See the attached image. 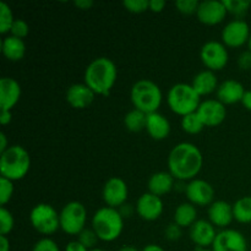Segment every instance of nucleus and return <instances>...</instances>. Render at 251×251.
<instances>
[{"mask_svg": "<svg viewBox=\"0 0 251 251\" xmlns=\"http://www.w3.org/2000/svg\"><path fill=\"white\" fill-rule=\"evenodd\" d=\"M202 153L196 145L181 142L173 147L168 157L169 173L179 181L194 180L202 168Z\"/></svg>", "mask_w": 251, "mask_h": 251, "instance_id": "f257e3e1", "label": "nucleus"}, {"mask_svg": "<svg viewBox=\"0 0 251 251\" xmlns=\"http://www.w3.org/2000/svg\"><path fill=\"white\" fill-rule=\"evenodd\" d=\"M118 77V69L114 61L100 56L87 65L83 75L86 85L98 96H108L114 87Z\"/></svg>", "mask_w": 251, "mask_h": 251, "instance_id": "f03ea898", "label": "nucleus"}, {"mask_svg": "<svg viewBox=\"0 0 251 251\" xmlns=\"http://www.w3.org/2000/svg\"><path fill=\"white\" fill-rule=\"evenodd\" d=\"M31 168L29 153L20 145H12L0 156V174L11 181L21 180Z\"/></svg>", "mask_w": 251, "mask_h": 251, "instance_id": "7ed1b4c3", "label": "nucleus"}, {"mask_svg": "<svg viewBox=\"0 0 251 251\" xmlns=\"http://www.w3.org/2000/svg\"><path fill=\"white\" fill-rule=\"evenodd\" d=\"M92 229L102 242H114L122 235L124 229V218L118 208L104 206L93 215Z\"/></svg>", "mask_w": 251, "mask_h": 251, "instance_id": "20e7f679", "label": "nucleus"}, {"mask_svg": "<svg viewBox=\"0 0 251 251\" xmlns=\"http://www.w3.org/2000/svg\"><path fill=\"white\" fill-rule=\"evenodd\" d=\"M130 97L135 109L141 110L146 114L158 112V108L161 107L163 100L159 86L147 78L136 81L132 85Z\"/></svg>", "mask_w": 251, "mask_h": 251, "instance_id": "39448f33", "label": "nucleus"}, {"mask_svg": "<svg viewBox=\"0 0 251 251\" xmlns=\"http://www.w3.org/2000/svg\"><path fill=\"white\" fill-rule=\"evenodd\" d=\"M168 105L171 110L181 118L198 112L200 107V96L189 83H176L168 92Z\"/></svg>", "mask_w": 251, "mask_h": 251, "instance_id": "423d86ee", "label": "nucleus"}, {"mask_svg": "<svg viewBox=\"0 0 251 251\" xmlns=\"http://www.w3.org/2000/svg\"><path fill=\"white\" fill-rule=\"evenodd\" d=\"M32 227L43 235H50L60 228V213L49 203H38L29 213Z\"/></svg>", "mask_w": 251, "mask_h": 251, "instance_id": "0eeeda50", "label": "nucleus"}, {"mask_svg": "<svg viewBox=\"0 0 251 251\" xmlns=\"http://www.w3.org/2000/svg\"><path fill=\"white\" fill-rule=\"evenodd\" d=\"M87 222V211L78 201L66 203L60 211V228L69 235H78L85 229Z\"/></svg>", "mask_w": 251, "mask_h": 251, "instance_id": "6e6552de", "label": "nucleus"}, {"mask_svg": "<svg viewBox=\"0 0 251 251\" xmlns=\"http://www.w3.org/2000/svg\"><path fill=\"white\" fill-rule=\"evenodd\" d=\"M200 58L207 70L215 73L226 68L229 55H228L227 47L222 42L208 41L201 48Z\"/></svg>", "mask_w": 251, "mask_h": 251, "instance_id": "1a4fd4ad", "label": "nucleus"}, {"mask_svg": "<svg viewBox=\"0 0 251 251\" xmlns=\"http://www.w3.org/2000/svg\"><path fill=\"white\" fill-rule=\"evenodd\" d=\"M250 34V27L248 22L242 19H235L226 25L221 37H222V43L226 47L239 48L249 42Z\"/></svg>", "mask_w": 251, "mask_h": 251, "instance_id": "9d476101", "label": "nucleus"}, {"mask_svg": "<svg viewBox=\"0 0 251 251\" xmlns=\"http://www.w3.org/2000/svg\"><path fill=\"white\" fill-rule=\"evenodd\" d=\"M127 195H129V189H127L126 183L118 176L109 178L103 186V201L108 207H122L124 203H126Z\"/></svg>", "mask_w": 251, "mask_h": 251, "instance_id": "9b49d317", "label": "nucleus"}, {"mask_svg": "<svg viewBox=\"0 0 251 251\" xmlns=\"http://www.w3.org/2000/svg\"><path fill=\"white\" fill-rule=\"evenodd\" d=\"M211 249L213 251H248V242L239 230L227 228L217 233Z\"/></svg>", "mask_w": 251, "mask_h": 251, "instance_id": "f8f14e48", "label": "nucleus"}, {"mask_svg": "<svg viewBox=\"0 0 251 251\" xmlns=\"http://www.w3.org/2000/svg\"><path fill=\"white\" fill-rule=\"evenodd\" d=\"M186 198L195 206H210L215 199V189L203 179H194L186 185Z\"/></svg>", "mask_w": 251, "mask_h": 251, "instance_id": "ddd939ff", "label": "nucleus"}, {"mask_svg": "<svg viewBox=\"0 0 251 251\" xmlns=\"http://www.w3.org/2000/svg\"><path fill=\"white\" fill-rule=\"evenodd\" d=\"M227 14L228 12L223 0L222 1L221 0H205L199 5L196 16L201 24L207 25V26H216L226 19Z\"/></svg>", "mask_w": 251, "mask_h": 251, "instance_id": "4468645a", "label": "nucleus"}, {"mask_svg": "<svg viewBox=\"0 0 251 251\" xmlns=\"http://www.w3.org/2000/svg\"><path fill=\"white\" fill-rule=\"evenodd\" d=\"M202 120L203 125L208 127L218 126L225 122L227 117L226 105L218 100H206L201 102L198 112H196Z\"/></svg>", "mask_w": 251, "mask_h": 251, "instance_id": "2eb2a0df", "label": "nucleus"}, {"mask_svg": "<svg viewBox=\"0 0 251 251\" xmlns=\"http://www.w3.org/2000/svg\"><path fill=\"white\" fill-rule=\"evenodd\" d=\"M135 210L142 220L152 222L158 220L163 213V201L159 196L151 193H145L137 200Z\"/></svg>", "mask_w": 251, "mask_h": 251, "instance_id": "dca6fc26", "label": "nucleus"}, {"mask_svg": "<svg viewBox=\"0 0 251 251\" xmlns=\"http://www.w3.org/2000/svg\"><path fill=\"white\" fill-rule=\"evenodd\" d=\"M189 235H190L191 242L198 245L200 249H208L212 247L217 233H216L215 226L210 221L198 220L190 227Z\"/></svg>", "mask_w": 251, "mask_h": 251, "instance_id": "f3484780", "label": "nucleus"}, {"mask_svg": "<svg viewBox=\"0 0 251 251\" xmlns=\"http://www.w3.org/2000/svg\"><path fill=\"white\" fill-rule=\"evenodd\" d=\"M96 93L83 83H74L66 91V102L75 109H85L93 103Z\"/></svg>", "mask_w": 251, "mask_h": 251, "instance_id": "a211bd4d", "label": "nucleus"}, {"mask_svg": "<svg viewBox=\"0 0 251 251\" xmlns=\"http://www.w3.org/2000/svg\"><path fill=\"white\" fill-rule=\"evenodd\" d=\"M21 97V86L15 78L2 77L0 80V109L11 110Z\"/></svg>", "mask_w": 251, "mask_h": 251, "instance_id": "6ab92c4d", "label": "nucleus"}, {"mask_svg": "<svg viewBox=\"0 0 251 251\" xmlns=\"http://www.w3.org/2000/svg\"><path fill=\"white\" fill-rule=\"evenodd\" d=\"M208 220L215 227L227 229L228 226L234 220L233 205L223 200L213 201L208 207Z\"/></svg>", "mask_w": 251, "mask_h": 251, "instance_id": "aec40b11", "label": "nucleus"}, {"mask_svg": "<svg viewBox=\"0 0 251 251\" xmlns=\"http://www.w3.org/2000/svg\"><path fill=\"white\" fill-rule=\"evenodd\" d=\"M245 88L239 81L237 80H226L218 86L217 88V100L223 104H235L242 102L244 97Z\"/></svg>", "mask_w": 251, "mask_h": 251, "instance_id": "412c9836", "label": "nucleus"}, {"mask_svg": "<svg viewBox=\"0 0 251 251\" xmlns=\"http://www.w3.org/2000/svg\"><path fill=\"white\" fill-rule=\"evenodd\" d=\"M146 130L152 139L162 141L171 134V123L161 113H151L147 114Z\"/></svg>", "mask_w": 251, "mask_h": 251, "instance_id": "4be33fe9", "label": "nucleus"}, {"mask_svg": "<svg viewBox=\"0 0 251 251\" xmlns=\"http://www.w3.org/2000/svg\"><path fill=\"white\" fill-rule=\"evenodd\" d=\"M174 180L176 179L169 172L168 173L167 172H157V173L152 174L149 179V183H147L149 193L161 198L174 188V185H176Z\"/></svg>", "mask_w": 251, "mask_h": 251, "instance_id": "5701e85b", "label": "nucleus"}, {"mask_svg": "<svg viewBox=\"0 0 251 251\" xmlns=\"http://www.w3.org/2000/svg\"><path fill=\"white\" fill-rule=\"evenodd\" d=\"M191 86L200 96H207L218 88L217 75L211 70H203L193 78Z\"/></svg>", "mask_w": 251, "mask_h": 251, "instance_id": "b1692460", "label": "nucleus"}, {"mask_svg": "<svg viewBox=\"0 0 251 251\" xmlns=\"http://www.w3.org/2000/svg\"><path fill=\"white\" fill-rule=\"evenodd\" d=\"M1 53L7 60L20 61L26 54V44L24 39L16 38L14 36H7L1 42Z\"/></svg>", "mask_w": 251, "mask_h": 251, "instance_id": "393cba45", "label": "nucleus"}, {"mask_svg": "<svg viewBox=\"0 0 251 251\" xmlns=\"http://www.w3.org/2000/svg\"><path fill=\"white\" fill-rule=\"evenodd\" d=\"M198 221V210L196 206L190 202L180 203L174 211L173 222L181 228H190Z\"/></svg>", "mask_w": 251, "mask_h": 251, "instance_id": "a878e982", "label": "nucleus"}, {"mask_svg": "<svg viewBox=\"0 0 251 251\" xmlns=\"http://www.w3.org/2000/svg\"><path fill=\"white\" fill-rule=\"evenodd\" d=\"M147 114L139 109H132L127 112L124 117V125L129 131L140 132L146 129Z\"/></svg>", "mask_w": 251, "mask_h": 251, "instance_id": "bb28decb", "label": "nucleus"}, {"mask_svg": "<svg viewBox=\"0 0 251 251\" xmlns=\"http://www.w3.org/2000/svg\"><path fill=\"white\" fill-rule=\"evenodd\" d=\"M234 220L239 223H251V196L238 199L233 205Z\"/></svg>", "mask_w": 251, "mask_h": 251, "instance_id": "cd10ccee", "label": "nucleus"}, {"mask_svg": "<svg viewBox=\"0 0 251 251\" xmlns=\"http://www.w3.org/2000/svg\"><path fill=\"white\" fill-rule=\"evenodd\" d=\"M180 124H181V129L190 135L200 134V132L203 130V127H206L205 125H203L202 120L200 119V117H199V114L196 112L181 118Z\"/></svg>", "mask_w": 251, "mask_h": 251, "instance_id": "c85d7f7f", "label": "nucleus"}, {"mask_svg": "<svg viewBox=\"0 0 251 251\" xmlns=\"http://www.w3.org/2000/svg\"><path fill=\"white\" fill-rule=\"evenodd\" d=\"M14 21L15 17L11 11V7L6 2H0V33H10Z\"/></svg>", "mask_w": 251, "mask_h": 251, "instance_id": "c756f323", "label": "nucleus"}, {"mask_svg": "<svg viewBox=\"0 0 251 251\" xmlns=\"http://www.w3.org/2000/svg\"><path fill=\"white\" fill-rule=\"evenodd\" d=\"M223 2H225L227 12L239 17V19L247 14L251 6V1L249 0H223Z\"/></svg>", "mask_w": 251, "mask_h": 251, "instance_id": "7c9ffc66", "label": "nucleus"}, {"mask_svg": "<svg viewBox=\"0 0 251 251\" xmlns=\"http://www.w3.org/2000/svg\"><path fill=\"white\" fill-rule=\"evenodd\" d=\"M15 227V220L12 213L5 207L0 208V235H6L12 232Z\"/></svg>", "mask_w": 251, "mask_h": 251, "instance_id": "2f4dec72", "label": "nucleus"}, {"mask_svg": "<svg viewBox=\"0 0 251 251\" xmlns=\"http://www.w3.org/2000/svg\"><path fill=\"white\" fill-rule=\"evenodd\" d=\"M77 240L86 248V249L92 250L95 249L96 244H97V242L100 239H98V235L96 234V232L92 228H91V229L85 228V229L77 235Z\"/></svg>", "mask_w": 251, "mask_h": 251, "instance_id": "473e14b6", "label": "nucleus"}, {"mask_svg": "<svg viewBox=\"0 0 251 251\" xmlns=\"http://www.w3.org/2000/svg\"><path fill=\"white\" fill-rule=\"evenodd\" d=\"M14 195V181L6 178H0V203L5 206Z\"/></svg>", "mask_w": 251, "mask_h": 251, "instance_id": "72a5a7b5", "label": "nucleus"}, {"mask_svg": "<svg viewBox=\"0 0 251 251\" xmlns=\"http://www.w3.org/2000/svg\"><path fill=\"white\" fill-rule=\"evenodd\" d=\"M123 6L132 14H142L150 10V1L149 0H124Z\"/></svg>", "mask_w": 251, "mask_h": 251, "instance_id": "f704fd0d", "label": "nucleus"}, {"mask_svg": "<svg viewBox=\"0 0 251 251\" xmlns=\"http://www.w3.org/2000/svg\"><path fill=\"white\" fill-rule=\"evenodd\" d=\"M29 33V25L27 24L25 20L22 19H15L14 24H12L11 29H10V34L16 38L24 39L25 37L28 36Z\"/></svg>", "mask_w": 251, "mask_h": 251, "instance_id": "c9c22d12", "label": "nucleus"}, {"mask_svg": "<svg viewBox=\"0 0 251 251\" xmlns=\"http://www.w3.org/2000/svg\"><path fill=\"white\" fill-rule=\"evenodd\" d=\"M199 5H200V1H198V0H178V1H176V10L184 15L196 14Z\"/></svg>", "mask_w": 251, "mask_h": 251, "instance_id": "e433bc0d", "label": "nucleus"}, {"mask_svg": "<svg viewBox=\"0 0 251 251\" xmlns=\"http://www.w3.org/2000/svg\"><path fill=\"white\" fill-rule=\"evenodd\" d=\"M32 251H60V249H59L58 244H56L53 239L46 237L39 239L38 242L33 245Z\"/></svg>", "mask_w": 251, "mask_h": 251, "instance_id": "4c0bfd02", "label": "nucleus"}, {"mask_svg": "<svg viewBox=\"0 0 251 251\" xmlns=\"http://www.w3.org/2000/svg\"><path fill=\"white\" fill-rule=\"evenodd\" d=\"M181 229H183V228L179 227L176 223H171V225L164 229V237H166V239L171 240V242H176V240L180 239L181 235H183V230Z\"/></svg>", "mask_w": 251, "mask_h": 251, "instance_id": "58836bf2", "label": "nucleus"}, {"mask_svg": "<svg viewBox=\"0 0 251 251\" xmlns=\"http://www.w3.org/2000/svg\"><path fill=\"white\" fill-rule=\"evenodd\" d=\"M238 66L242 70H250L251 69V51L245 50L238 58Z\"/></svg>", "mask_w": 251, "mask_h": 251, "instance_id": "ea45409f", "label": "nucleus"}, {"mask_svg": "<svg viewBox=\"0 0 251 251\" xmlns=\"http://www.w3.org/2000/svg\"><path fill=\"white\" fill-rule=\"evenodd\" d=\"M166 5L167 2L164 0H150V10L152 12H162Z\"/></svg>", "mask_w": 251, "mask_h": 251, "instance_id": "a19ab883", "label": "nucleus"}, {"mask_svg": "<svg viewBox=\"0 0 251 251\" xmlns=\"http://www.w3.org/2000/svg\"><path fill=\"white\" fill-rule=\"evenodd\" d=\"M65 251H88V250L86 249V248L83 247L78 240H73V242L66 244Z\"/></svg>", "mask_w": 251, "mask_h": 251, "instance_id": "79ce46f5", "label": "nucleus"}, {"mask_svg": "<svg viewBox=\"0 0 251 251\" xmlns=\"http://www.w3.org/2000/svg\"><path fill=\"white\" fill-rule=\"evenodd\" d=\"M120 212V215L123 216V218H126V217H131L132 213H134V207H132L130 203H124L122 207L118 208Z\"/></svg>", "mask_w": 251, "mask_h": 251, "instance_id": "37998d69", "label": "nucleus"}, {"mask_svg": "<svg viewBox=\"0 0 251 251\" xmlns=\"http://www.w3.org/2000/svg\"><path fill=\"white\" fill-rule=\"evenodd\" d=\"M74 5L80 10H90L93 6V1L92 0H76Z\"/></svg>", "mask_w": 251, "mask_h": 251, "instance_id": "c03bdc74", "label": "nucleus"}, {"mask_svg": "<svg viewBox=\"0 0 251 251\" xmlns=\"http://www.w3.org/2000/svg\"><path fill=\"white\" fill-rule=\"evenodd\" d=\"M11 120H12L11 110H1V113H0V123H1V125L10 124Z\"/></svg>", "mask_w": 251, "mask_h": 251, "instance_id": "a18cd8bd", "label": "nucleus"}, {"mask_svg": "<svg viewBox=\"0 0 251 251\" xmlns=\"http://www.w3.org/2000/svg\"><path fill=\"white\" fill-rule=\"evenodd\" d=\"M242 104L244 105L245 109L250 110L251 112V90L245 91L244 97H243V100H242Z\"/></svg>", "mask_w": 251, "mask_h": 251, "instance_id": "49530a36", "label": "nucleus"}, {"mask_svg": "<svg viewBox=\"0 0 251 251\" xmlns=\"http://www.w3.org/2000/svg\"><path fill=\"white\" fill-rule=\"evenodd\" d=\"M0 251H10V240L6 235H0Z\"/></svg>", "mask_w": 251, "mask_h": 251, "instance_id": "de8ad7c7", "label": "nucleus"}, {"mask_svg": "<svg viewBox=\"0 0 251 251\" xmlns=\"http://www.w3.org/2000/svg\"><path fill=\"white\" fill-rule=\"evenodd\" d=\"M7 149H9V146H7V137L4 132H1L0 134V153L6 151Z\"/></svg>", "mask_w": 251, "mask_h": 251, "instance_id": "09e8293b", "label": "nucleus"}, {"mask_svg": "<svg viewBox=\"0 0 251 251\" xmlns=\"http://www.w3.org/2000/svg\"><path fill=\"white\" fill-rule=\"evenodd\" d=\"M141 251H166L162 247L157 244H149L144 248Z\"/></svg>", "mask_w": 251, "mask_h": 251, "instance_id": "8fccbe9b", "label": "nucleus"}, {"mask_svg": "<svg viewBox=\"0 0 251 251\" xmlns=\"http://www.w3.org/2000/svg\"><path fill=\"white\" fill-rule=\"evenodd\" d=\"M118 251H139L135 247H131V245H125V247L120 248Z\"/></svg>", "mask_w": 251, "mask_h": 251, "instance_id": "3c124183", "label": "nucleus"}, {"mask_svg": "<svg viewBox=\"0 0 251 251\" xmlns=\"http://www.w3.org/2000/svg\"><path fill=\"white\" fill-rule=\"evenodd\" d=\"M248 47H249V50L251 51V34H250V38H249V42H248Z\"/></svg>", "mask_w": 251, "mask_h": 251, "instance_id": "603ef678", "label": "nucleus"}, {"mask_svg": "<svg viewBox=\"0 0 251 251\" xmlns=\"http://www.w3.org/2000/svg\"><path fill=\"white\" fill-rule=\"evenodd\" d=\"M88 251H105V250H103V249H97V248H95V249H92V250H88Z\"/></svg>", "mask_w": 251, "mask_h": 251, "instance_id": "864d4df0", "label": "nucleus"}, {"mask_svg": "<svg viewBox=\"0 0 251 251\" xmlns=\"http://www.w3.org/2000/svg\"><path fill=\"white\" fill-rule=\"evenodd\" d=\"M198 251H213L212 249H199Z\"/></svg>", "mask_w": 251, "mask_h": 251, "instance_id": "5fc2aeb1", "label": "nucleus"}]
</instances>
